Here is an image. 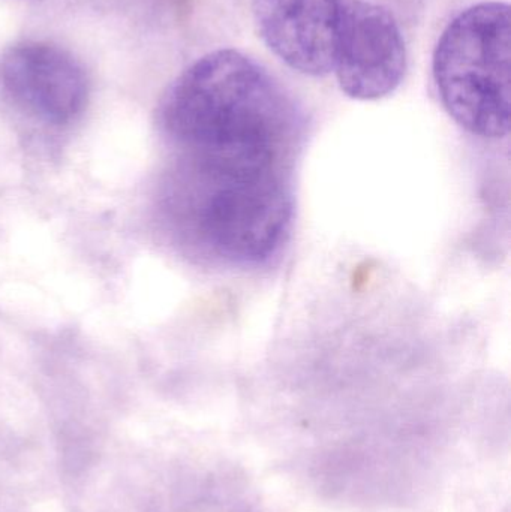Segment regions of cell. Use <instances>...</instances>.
<instances>
[{"label": "cell", "instance_id": "cell-1", "mask_svg": "<svg viewBox=\"0 0 511 512\" xmlns=\"http://www.w3.org/2000/svg\"><path fill=\"white\" fill-rule=\"evenodd\" d=\"M159 119L179 150L164 194L177 233L230 264L278 254L290 233L305 129L293 99L254 60L221 50L174 81Z\"/></svg>", "mask_w": 511, "mask_h": 512}, {"label": "cell", "instance_id": "cell-3", "mask_svg": "<svg viewBox=\"0 0 511 512\" xmlns=\"http://www.w3.org/2000/svg\"><path fill=\"white\" fill-rule=\"evenodd\" d=\"M0 92L26 119L63 128L86 110L90 84L71 53L48 42L26 41L0 57Z\"/></svg>", "mask_w": 511, "mask_h": 512}, {"label": "cell", "instance_id": "cell-5", "mask_svg": "<svg viewBox=\"0 0 511 512\" xmlns=\"http://www.w3.org/2000/svg\"><path fill=\"white\" fill-rule=\"evenodd\" d=\"M342 0H254L267 47L290 68L326 75L335 68Z\"/></svg>", "mask_w": 511, "mask_h": 512}, {"label": "cell", "instance_id": "cell-2", "mask_svg": "<svg viewBox=\"0 0 511 512\" xmlns=\"http://www.w3.org/2000/svg\"><path fill=\"white\" fill-rule=\"evenodd\" d=\"M434 77L450 116L471 134L510 131V8L485 2L447 26L434 54Z\"/></svg>", "mask_w": 511, "mask_h": 512}, {"label": "cell", "instance_id": "cell-4", "mask_svg": "<svg viewBox=\"0 0 511 512\" xmlns=\"http://www.w3.org/2000/svg\"><path fill=\"white\" fill-rule=\"evenodd\" d=\"M407 68L401 29L383 6L342 0L335 71L342 92L374 101L395 92Z\"/></svg>", "mask_w": 511, "mask_h": 512}]
</instances>
